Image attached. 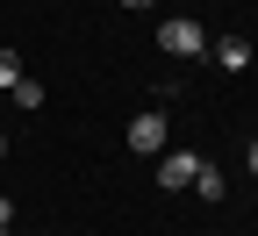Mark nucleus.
Wrapping results in <instances>:
<instances>
[{
	"mask_svg": "<svg viewBox=\"0 0 258 236\" xmlns=\"http://www.w3.org/2000/svg\"><path fill=\"white\" fill-rule=\"evenodd\" d=\"M122 136H129V150H137V158H158V150H165V115L151 108V115H137V122H129Z\"/></svg>",
	"mask_w": 258,
	"mask_h": 236,
	"instance_id": "f03ea898",
	"label": "nucleus"
},
{
	"mask_svg": "<svg viewBox=\"0 0 258 236\" xmlns=\"http://www.w3.org/2000/svg\"><path fill=\"white\" fill-rule=\"evenodd\" d=\"M194 193H201V200H222V193H230L222 165H208V158H201V172H194Z\"/></svg>",
	"mask_w": 258,
	"mask_h": 236,
	"instance_id": "39448f33",
	"label": "nucleus"
},
{
	"mask_svg": "<svg viewBox=\"0 0 258 236\" xmlns=\"http://www.w3.org/2000/svg\"><path fill=\"white\" fill-rule=\"evenodd\" d=\"M0 158H8V136H0Z\"/></svg>",
	"mask_w": 258,
	"mask_h": 236,
	"instance_id": "9d476101",
	"label": "nucleus"
},
{
	"mask_svg": "<svg viewBox=\"0 0 258 236\" xmlns=\"http://www.w3.org/2000/svg\"><path fill=\"white\" fill-rule=\"evenodd\" d=\"M122 8H151V0H122Z\"/></svg>",
	"mask_w": 258,
	"mask_h": 236,
	"instance_id": "1a4fd4ad",
	"label": "nucleus"
},
{
	"mask_svg": "<svg viewBox=\"0 0 258 236\" xmlns=\"http://www.w3.org/2000/svg\"><path fill=\"white\" fill-rule=\"evenodd\" d=\"M0 229H15V200H0Z\"/></svg>",
	"mask_w": 258,
	"mask_h": 236,
	"instance_id": "0eeeda50",
	"label": "nucleus"
},
{
	"mask_svg": "<svg viewBox=\"0 0 258 236\" xmlns=\"http://www.w3.org/2000/svg\"><path fill=\"white\" fill-rule=\"evenodd\" d=\"M208 57L222 64V72H251V36H215Z\"/></svg>",
	"mask_w": 258,
	"mask_h": 236,
	"instance_id": "20e7f679",
	"label": "nucleus"
},
{
	"mask_svg": "<svg viewBox=\"0 0 258 236\" xmlns=\"http://www.w3.org/2000/svg\"><path fill=\"white\" fill-rule=\"evenodd\" d=\"M158 50L165 57H208V29L194 15H172V22H158Z\"/></svg>",
	"mask_w": 258,
	"mask_h": 236,
	"instance_id": "f257e3e1",
	"label": "nucleus"
},
{
	"mask_svg": "<svg viewBox=\"0 0 258 236\" xmlns=\"http://www.w3.org/2000/svg\"><path fill=\"white\" fill-rule=\"evenodd\" d=\"M22 79H29V72H22V57H15V50H0V86H8V93H15Z\"/></svg>",
	"mask_w": 258,
	"mask_h": 236,
	"instance_id": "423d86ee",
	"label": "nucleus"
},
{
	"mask_svg": "<svg viewBox=\"0 0 258 236\" xmlns=\"http://www.w3.org/2000/svg\"><path fill=\"white\" fill-rule=\"evenodd\" d=\"M194 172H201V158H194V150H158V186H165V193L194 186Z\"/></svg>",
	"mask_w": 258,
	"mask_h": 236,
	"instance_id": "7ed1b4c3",
	"label": "nucleus"
},
{
	"mask_svg": "<svg viewBox=\"0 0 258 236\" xmlns=\"http://www.w3.org/2000/svg\"><path fill=\"white\" fill-rule=\"evenodd\" d=\"M244 165H251V172H258V136H251V150H244Z\"/></svg>",
	"mask_w": 258,
	"mask_h": 236,
	"instance_id": "6e6552de",
	"label": "nucleus"
}]
</instances>
